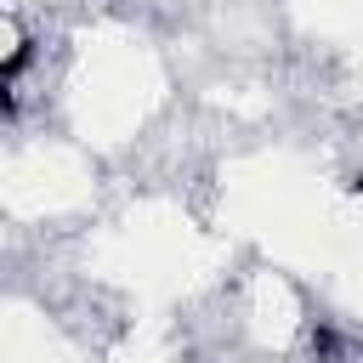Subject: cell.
Returning <instances> with one entry per match:
<instances>
[{
	"label": "cell",
	"mask_w": 363,
	"mask_h": 363,
	"mask_svg": "<svg viewBox=\"0 0 363 363\" xmlns=\"http://www.w3.org/2000/svg\"><path fill=\"white\" fill-rule=\"evenodd\" d=\"M352 193H363V176H352Z\"/></svg>",
	"instance_id": "2"
},
{
	"label": "cell",
	"mask_w": 363,
	"mask_h": 363,
	"mask_svg": "<svg viewBox=\"0 0 363 363\" xmlns=\"http://www.w3.org/2000/svg\"><path fill=\"white\" fill-rule=\"evenodd\" d=\"M28 57H34V51H28V40H17V45H11V57L0 62V85H11V79L28 68Z\"/></svg>",
	"instance_id": "1"
}]
</instances>
